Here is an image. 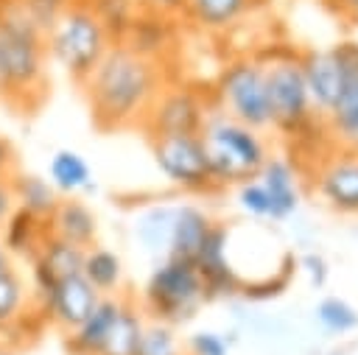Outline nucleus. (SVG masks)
<instances>
[{
	"label": "nucleus",
	"mask_w": 358,
	"mask_h": 355,
	"mask_svg": "<svg viewBox=\"0 0 358 355\" xmlns=\"http://www.w3.org/2000/svg\"><path fill=\"white\" fill-rule=\"evenodd\" d=\"M165 84V64L134 53L123 42H115L95 64V70L81 81V92L87 98L95 129L120 131L143 126Z\"/></svg>",
	"instance_id": "f257e3e1"
},
{
	"label": "nucleus",
	"mask_w": 358,
	"mask_h": 355,
	"mask_svg": "<svg viewBox=\"0 0 358 355\" xmlns=\"http://www.w3.org/2000/svg\"><path fill=\"white\" fill-rule=\"evenodd\" d=\"M45 95V34L25 17L17 0H0V98L14 109L34 112Z\"/></svg>",
	"instance_id": "f03ea898"
},
{
	"label": "nucleus",
	"mask_w": 358,
	"mask_h": 355,
	"mask_svg": "<svg viewBox=\"0 0 358 355\" xmlns=\"http://www.w3.org/2000/svg\"><path fill=\"white\" fill-rule=\"evenodd\" d=\"M201 143L210 159L215 187H229L255 179L263 162L271 157L263 131L238 123L235 117L224 115L215 106L210 109L201 126Z\"/></svg>",
	"instance_id": "7ed1b4c3"
},
{
	"label": "nucleus",
	"mask_w": 358,
	"mask_h": 355,
	"mask_svg": "<svg viewBox=\"0 0 358 355\" xmlns=\"http://www.w3.org/2000/svg\"><path fill=\"white\" fill-rule=\"evenodd\" d=\"M112 36L101 25V20L92 14V8L84 0H73L53 28L45 34V53L48 61L64 70L70 81L81 87V81L95 70V64L109 50Z\"/></svg>",
	"instance_id": "20e7f679"
},
{
	"label": "nucleus",
	"mask_w": 358,
	"mask_h": 355,
	"mask_svg": "<svg viewBox=\"0 0 358 355\" xmlns=\"http://www.w3.org/2000/svg\"><path fill=\"white\" fill-rule=\"evenodd\" d=\"M204 302V280L196 263L182 257H162L148 274L140 294L143 313L151 316V321H162L171 327L190 321Z\"/></svg>",
	"instance_id": "39448f33"
},
{
	"label": "nucleus",
	"mask_w": 358,
	"mask_h": 355,
	"mask_svg": "<svg viewBox=\"0 0 358 355\" xmlns=\"http://www.w3.org/2000/svg\"><path fill=\"white\" fill-rule=\"evenodd\" d=\"M266 70V95H268V120L277 134L291 140L299 134L313 117V106L308 98L302 64L296 50H277L271 56H257Z\"/></svg>",
	"instance_id": "423d86ee"
},
{
	"label": "nucleus",
	"mask_w": 358,
	"mask_h": 355,
	"mask_svg": "<svg viewBox=\"0 0 358 355\" xmlns=\"http://www.w3.org/2000/svg\"><path fill=\"white\" fill-rule=\"evenodd\" d=\"M213 106L257 131L271 129L263 61L257 56H238L227 61L213 84Z\"/></svg>",
	"instance_id": "0eeeda50"
},
{
	"label": "nucleus",
	"mask_w": 358,
	"mask_h": 355,
	"mask_svg": "<svg viewBox=\"0 0 358 355\" xmlns=\"http://www.w3.org/2000/svg\"><path fill=\"white\" fill-rule=\"evenodd\" d=\"M151 157L159 173L185 193L218 190L201 134H168L151 140Z\"/></svg>",
	"instance_id": "6e6552de"
},
{
	"label": "nucleus",
	"mask_w": 358,
	"mask_h": 355,
	"mask_svg": "<svg viewBox=\"0 0 358 355\" xmlns=\"http://www.w3.org/2000/svg\"><path fill=\"white\" fill-rule=\"evenodd\" d=\"M210 109H213V98H207L204 92L193 89L187 84L168 81L159 89L157 101L151 103L140 129L151 140L168 137V134H201V126H204Z\"/></svg>",
	"instance_id": "1a4fd4ad"
},
{
	"label": "nucleus",
	"mask_w": 358,
	"mask_h": 355,
	"mask_svg": "<svg viewBox=\"0 0 358 355\" xmlns=\"http://www.w3.org/2000/svg\"><path fill=\"white\" fill-rule=\"evenodd\" d=\"M308 173H310L313 193L327 210L358 218V151L355 148L336 145Z\"/></svg>",
	"instance_id": "9d476101"
},
{
	"label": "nucleus",
	"mask_w": 358,
	"mask_h": 355,
	"mask_svg": "<svg viewBox=\"0 0 358 355\" xmlns=\"http://www.w3.org/2000/svg\"><path fill=\"white\" fill-rule=\"evenodd\" d=\"M101 296L103 294H98L87 282V277L78 271V274L62 277L45 294L34 296L31 299V307H34V313L45 324H50V327H56L62 333H70L73 327H78L92 313V307L98 305Z\"/></svg>",
	"instance_id": "9b49d317"
},
{
	"label": "nucleus",
	"mask_w": 358,
	"mask_h": 355,
	"mask_svg": "<svg viewBox=\"0 0 358 355\" xmlns=\"http://www.w3.org/2000/svg\"><path fill=\"white\" fill-rule=\"evenodd\" d=\"M299 64H302V75H305V87H308V98L316 115H327L341 89H344V78H347V53H344V42L341 45H330V48H310V50H299Z\"/></svg>",
	"instance_id": "f8f14e48"
},
{
	"label": "nucleus",
	"mask_w": 358,
	"mask_h": 355,
	"mask_svg": "<svg viewBox=\"0 0 358 355\" xmlns=\"http://www.w3.org/2000/svg\"><path fill=\"white\" fill-rule=\"evenodd\" d=\"M227 246H229V226L213 221L210 232L204 235V240H201V246H199V252L193 257V263H196V268H199V274L204 280L207 299L229 296L243 285L241 274L229 263Z\"/></svg>",
	"instance_id": "ddd939ff"
},
{
	"label": "nucleus",
	"mask_w": 358,
	"mask_h": 355,
	"mask_svg": "<svg viewBox=\"0 0 358 355\" xmlns=\"http://www.w3.org/2000/svg\"><path fill=\"white\" fill-rule=\"evenodd\" d=\"M81 263H84V246H76V243L48 232L42 246H39V252H36V257L28 263L31 266V282H28L31 285V299L45 294L62 277L78 274Z\"/></svg>",
	"instance_id": "4468645a"
},
{
	"label": "nucleus",
	"mask_w": 358,
	"mask_h": 355,
	"mask_svg": "<svg viewBox=\"0 0 358 355\" xmlns=\"http://www.w3.org/2000/svg\"><path fill=\"white\" fill-rule=\"evenodd\" d=\"M347 53V78L336 106L324 115L327 131L338 148L358 151V42H344Z\"/></svg>",
	"instance_id": "2eb2a0df"
},
{
	"label": "nucleus",
	"mask_w": 358,
	"mask_h": 355,
	"mask_svg": "<svg viewBox=\"0 0 358 355\" xmlns=\"http://www.w3.org/2000/svg\"><path fill=\"white\" fill-rule=\"evenodd\" d=\"M176 17L159 14V11H145L140 8L126 31V36L120 39L126 48H131L134 53L154 59L159 64L168 61V53L173 50V34H176Z\"/></svg>",
	"instance_id": "dca6fc26"
},
{
	"label": "nucleus",
	"mask_w": 358,
	"mask_h": 355,
	"mask_svg": "<svg viewBox=\"0 0 358 355\" xmlns=\"http://www.w3.org/2000/svg\"><path fill=\"white\" fill-rule=\"evenodd\" d=\"M255 179L263 184V190L268 196V218L271 221H285L288 215L296 212L299 179H296L294 162H288L282 157H268Z\"/></svg>",
	"instance_id": "f3484780"
},
{
	"label": "nucleus",
	"mask_w": 358,
	"mask_h": 355,
	"mask_svg": "<svg viewBox=\"0 0 358 355\" xmlns=\"http://www.w3.org/2000/svg\"><path fill=\"white\" fill-rule=\"evenodd\" d=\"M120 302L123 296L120 294H106L98 299V305L92 307V313L78 324L73 327L70 333H64V347L70 355H98L109 330H112V321L120 310Z\"/></svg>",
	"instance_id": "a211bd4d"
},
{
	"label": "nucleus",
	"mask_w": 358,
	"mask_h": 355,
	"mask_svg": "<svg viewBox=\"0 0 358 355\" xmlns=\"http://www.w3.org/2000/svg\"><path fill=\"white\" fill-rule=\"evenodd\" d=\"M48 232L56 238H64L76 246H92L98 235V218L87 201L78 196H62L56 210L48 218Z\"/></svg>",
	"instance_id": "6ab92c4d"
},
{
	"label": "nucleus",
	"mask_w": 358,
	"mask_h": 355,
	"mask_svg": "<svg viewBox=\"0 0 358 355\" xmlns=\"http://www.w3.org/2000/svg\"><path fill=\"white\" fill-rule=\"evenodd\" d=\"M213 218L207 210L196 204H176L171 212V238H168V254L165 257H182L193 260L204 235L210 232Z\"/></svg>",
	"instance_id": "aec40b11"
},
{
	"label": "nucleus",
	"mask_w": 358,
	"mask_h": 355,
	"mask_svg": "<svg viewBox=\"0 0 358 355\" xmlns=\"http://www.w3.org/2000/svg\"><path fill=\"white\" fill-rule=\"evenodd\" d=\"M45 235H48V221L36 218L34 212H28L22 207H14V212L0 226V240H3L6 252L14 260H25V263H31L36 257Z\"/></svg>",
	"instance_id": "412c9836"
},
{
	"label": "nucleus",
	"mask_w": 358,
	"mask_h": 355,
	"mask_svg": "<svg viewBox=\"0 0 358 355\" xmlns=\"http://www.w3.org/2000/svg\"><path fill=\"white\" fill-rule=\"evenodd\" d=\"M252 6L255 0H187L182 17L204 34H227L252 11Z\"/></svg>",
	"instance_id": "4be33fe9"
},
{
	"label": "nucleus",
	"mask_w": 358,
	"mask_h": 355,
	"mask_svg": "<svg viewBox=\"0 0 358 355\" xmlns=\"http://www.w3.org/2000/svg\"><path fill=\"white\" fill-rule=\"evenodd\" d=\"M48 179L59 190V196H81V193L95 190L92 168L78 151H70V148H62L50 157Z\"/></svg>",
	"instance_id": "5701e85b"
},
{
	"label": "nucleus",
	"mask_w": 358,
	"mask_h": 355,
	"mask_svg": "<svg viewBox=\"0 0 358 355\" xmlns=\"http://www.w3.org/2000/svg\"><path fill=\"white\" fill-rule=\"evenodd\" d=\"M8 182H11V193H14V204L34 212L36 218H50V212L56 210L59 204V190L50 184V179L45 176H36V173H22L20 168L8 173Z\"/></svg>",
	"instance_id": "b1692460"
},
{
	"label": "nucleus",
	"mask_w": 358,
	"mask_h": 355,
	"mask_svg": "<svg viewBox=\"0 0 358 355\" xmlns=\"http://www.w3.org/2000/svg\"><path fill=\"white\" fill-rule=\"evenodd\" d=\"M143 330H145L143 307L134 299L123 296L120 310H117V316L112 321V330H109V335H106V341H103L98 355H134Z\"/></svg>",
	"instance_id": "393cba45"
},
{
	"label": "nucleus",
	"mask_w": 358,
	"mask_h": 355,
	"mask_svg": "<svg viewBox=\"0 0 358 355\" xmlns=\"http://www.w3.org/2000/svg\"><path fill=\"white\" fill-rule=\"evenodd\" d=\"M81 274L87 277V282L98 291V294H117L123 285V260L117 252L106 249V246H87L84 249V263H81Z\"/></svg>",
	"instance_id": "a878e982"
},
{
	"label": "nucleus",
	"mask_w": 358,
	"mask_h": 355,
	"mask_svg": "<svg viewBox=\"0 0 358 355\" xmlns=\"http://www.w3.org/2000/svg\"><path fill=\"white\" fill-rule=\"evenodd\" d=\"M31 285L14 268L0 274V324H14L31 313Z\"/></svg>",
	"instance_id": "bb28decb"
},
{
	"label": "nucleus",
	"mask_w": 358,
	"mask_h": 355,
	"mask_svg": "<svg viewBox=\"0 0 358 355\" xmlns=\"http://www.w3.org/2000/svg\"><path fill=\"white\" fill-rule=\"evenodd\" d=\"M92 14L101 20V25L106 28V34L112 36V42H120L134 20V14L140 11L131 0H84Z\"/></svg>",
	"instance_id": "cd10ccee"
},
{
	"label": "nucleus",
	"mask_w": 358,
	"mask_h": 355,
	"mask_svg": "<svg viewBox=\"0 0 358 355\" xmlns=\"http://www.w3.org/2000/svg\"><path fill=\"white\" fill-rule=\"evenodd\" d=\"M171 212L173 207H151L140 221H137V238L145 243L148 252H162L168 254V238H171Z\"/></svg>",
	"instance_id": "c85d7f7f"
},
{
	"label": "nucleus",
	"mask_w": 358,
	"mask_h": 355,
	"mask_svg": "<svg viewBox=\"0 0 358 355\" xmlns=\"http://www.w3.org/2000/svg\"><path fill=\"white\" fill-rule=\"evenodd\" d=\"M134 355H190L187 347L179 344L176 330L162 321H145V330L140 335Z\"/></svg>",
	"instance_id": "c756f323"
},
{
	"label": "nucleus",
	"mask_w": 358,
	"mask_h": 355,
	"mask_svg": "<svg viewBox=\"0 0 358 355\" xmlns=\"http://www.w3.org/2000/svg\"><path fill=\"white\" fill-rule=\"evenodd\" d=\"M316 319L327 333H336V335L358 327V310L341 296H324L316 305Z\"/></svg>",
	"instance_id": "7c9ffc66"
},
{
	"label": "nucleus",
	"mask_w": 358,
	"mask_h": 355,
	"mask_svg": "<svg viewBox=\"0 0 358 355\" xmlns=\"http://www.w3.org/2000/svg\"><path fill=\"white\" fill-rule=\"evenodd\" d=\"M20 8L25 11V17L42 31L48 34L53 28V22L59 20V14L73 3V0H17Z\"/></svg>",
	"instance_id": "2f4dec72"
},
{
	"label": "nucleus",
	"mask_w": 358,
	"mask_h": 355,
	"mask_svg": "<svg viewBox=\"0 0 358 355\" xmlns=\"http://www.w3.org/2000/svg\"><path fill=\"white\" fill-rule=\"evenodd\" d=\"M238 204L252 218H268V196H266V190L257 179H249V182L238 184Z\"/></svg>",
	"instance_id": "473e14b6"
},
{
	"label": "nucleus",
	"mask_w": 358,
	"mask_h": 355,
	"mask_svg": "<svg viewBox=\"0 0 358 355\" xmlns=\"http://www.w3.org/2000/svg\"><path fill=\"white\" fill-rule=\"evenodd\" d=\"M187 352L190 355H229V344H227V338L221 333L199 330V333L190 335Z\"/></svg>",
	"instance_id": "72a5a7b5"
},
{
	"label": "nucleus",
	"mask_w": 358,
	"mask_h": 355,
	"mask_svg": "<svg viewBox=\"0 0 358 355\" xmlns=\"http://www.w3.org/2000/svg\"><path fill=\"white\" fill-rule=\"evenodd\" d=\"M299 268L308 274V282L313 285V288H322L324 282H327V274H330V268H327V260L322 257V254H305L302 260H299Z\"/></svg>",
	"instance_id": "f704fd0d"
},
{
	"label": "nucleus",
	"mask_w": 358,
	"mask_h": 355,
	"mask_svg": "<svg viewBox=\"0 0 358 355\" xmlns=\"http://www.w3.org/2000/svg\"><path fill=\"white\" fill-rule=\"evenodd\" d=\"M137 8H145V11H159V14H168V17H176L182 20L185 14V3L187 0H131Z\"/></svg>",
	"instance_id": "c9c22d12"
},
{
	"label": "nucleus",
	"mask_w": 358,
	"mask_h": 355,
	"mask_svg": "<svg viewBox=\"0 0 358 355\" xmlns=\"http://www.w3.org/2000/svg\"><path fill=\"white\" fill-rule=\"evenodd\" d=\"M14 193H11V182L8 176H0V226L6 224V218L14 212Z\"/></svg>",
	"instance_id": "e433bc0d"
},
{
	"label": "nucleus",
	"mask_w": 358,
	"mask_h": 355,
	"mask_svg": "<svg viewBox=\"0 0 358 355\" xmlns=\"http://www.w3.org/2000/svg\"><path fill=\"white\" fill-rule=\"evenodd\" d=\"M341 20H347L350 25H358V0H324Z\"/></svg>",
	"instance_id": "4c0bfd02"
},
{
	"label": "nucleus",
	"mask_w": 358,
	"mask_h": 355,
	"mask_svg": "<svg viewBox=\"0 0 358 355\" xmlns=\"http://www.w3.org/2000/svg\"><path fill=\"white\" fill-rule=\"evenodd\" d=\"M11 171H17V154H14L11 143L0 137V176H8Z\"/></svg>",
	"instance_id": "58836bf2"
},
{
	"label": "nucleus",
	"mask_w": 358,
	"mask_h": 355,
	"mask_svg": "<svg viewBox=\"0 0 358 355\" xmlns=\"http://www.w3.org/2000/svg\"><path fill=\"white\" fill-rule=\"evenodd\" d=\"M8 268H14V257L6 252V246H3V240H0V274L8 271Z\"/></svg>",
	"instance_id": "ea45409f"
}]
</instances>
